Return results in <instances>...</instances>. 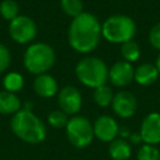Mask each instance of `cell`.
Here are the masks:
<instances>
[{"mask_svg": "<svg viewBox=\"0 0 160 160\" xmlns=\"http://www.w3.org/2000/svg\"><path fill=\"white\" fill-rule=\"evenodd\" d=\"M101 38V24L91 12L84 11L74 18L68 29L69 45L80 54H89L95 50Z\"/></svg>", "mask_w": 160, "mask_h": 160, "instance_id": "cell-1", "label": "cell"}, {"mask_svg": "<svg viewBox=\"0 0 160 160\" xmlns=\"http://www.w3.org/2000/svg\"><path fill=\"white\" fill-rule=\"evenodd\" d=\"M11 131L28 144H40L46 138L45 124L28 109H21L10 120Z\"/></svg>", "mask_w": 160, "mask_h": 160, "instance_id": "cell-2", "label": "cell"}, {"mask_svg": "<svg viewBox=\"0 0 160 160\" xmlns=\"http://www.w3.org/2000/svg\"><path fill=\"white\" fill-rule=\"evenodd\" d=\"M76 79L86 88L96 89L109 81V68L96 56H85L75 66Z\"/></svg>", "mask_w": 160, "mask_h": 160, "instance_id": "cell-3", "label": "cell"}, {"mask_svg": "<svg viewBox=\"0 0 160 160\" xmlns=\"http://www.w3.org/2000/svg\"><path fill=\"white\" fill-rule=\"evenodd\" d=\"M55 51L46 42H34L30 44L22 58L25 69L34 75H40L48 72L55 64Z\"/></svg>", "mask_w": 160, "mask_h": 160, "instance_id": "cell-4", "label": "cell"}, {"mask_svg": "<svg viewBox=\"0 0 160 160\" xmlns=\"http://www.w3.org/2000/svg\"><path fill=\"white\" fill-rule=\"evenodd\" d=\"M136 34L135 21L124 14H115L109 16L101 24L102 38L111 44H124L132 40Z\"/></svg>", "mask_w": 160, "mask_h": 160, "instance_id": "cell-5", "label": "cell"}, {"mask_svg": "<svg viewBox=\"0 0 160 160\" xmlns=\"http://www.w3.org/2000/svg\"><path fill=\"white\" fill-rule=\"evenodd\" d=\"M65 132L69 142L78 149L89 146L95 138L92 122L81 115H74L69 119L65 126Z\"/></svg>", "mask_w": 160, "mask_h": 160, "instance_id": "cell-6", "label": "cell"}, {"mask_svg": "<svg viewBox=\"0 0 160 160\" xmlns=\"http://www.w3.org/2000/svg\"><path fill=\"white\" fill-rule=\"evenodd\" d=\"M9 34L10 38L18 44H30L38 34V26L31 18L26 15H19L10 21Z\"/></svg>", "mask_w": 160, "mask_h": 160, "instance_id": "cell-7", "label": "cell"}, {"mask_svg": "<svg viewBox=\"0 0 160 160\" xmlns=\"http://www.w3.org/2000/svg\"><path fill=\"white\" fill-rule=\"evenodd\" d=\"M58 104L66 115H76L82 106V96L78 88L66 85L58 92Z\"/></svg>", "mask_w": 160, "mask_h": 160, "instance_id": "cell-8", "label": "cell"}, {"mask_svg": "<svg viewBox=\"0 0 160 160\" xmlns=\"http://www.w3.org/2000/svg\"><path fill=\"white\" fill-rule=\"evenodd\" d=\"M112 111L121 119H129L135 115L138 110V100L135 95L126 90H120L114 94L111 102Z\"/></svg>", "mask_w": 160, "mask_h": 160, "instance_id": "cell-9", "label": "cell"}, {"mask_svg": "<svg viewBox=\"0 0 160 160\" xmlns=\"http://www.w3.org/2000/svg\"><path fill=\"white\" fill-rule=\"evenodd\" d=\"M139 134L144 144H160V112L152 111L145 115V118L141 121Z\"/></svg>", "mask_w": 160, "mask_h": 160, "instance_id": "cell-10", "label": "cell"}, {"mask_svg": "<svg viewBox=\"0 0 160 160\" xmlns=\"http://www.w3.org/2000/svg\"><path fill=\"white\" fill-rule=\"evenodd\" d=\"M92 128H94V136L102 142H111L114 139H116L120 131L118 121L109 115L99 116L94 121Z\"/></svg>", "mask_w": 160, "mask_h": 160, "instance_id": "cell-11", "label": "cell"}, {"mask_svg": "<svg viewBox=\"0 0 160 160\" xmlns=\"http://www.w3.org/2000/svg\"><path fill=\"white\" fill-rule=\"evenodd\" d=\"M134 71L135 69L131 62L119 60L109 69V81L116 88H125L134 80Z\"/></svg>", "mask_w": 160, "mask_h": 160, "instance_id": "cell-12", "label": "cell"}, {"mask_svg": "<svg viewBox=\"0 0 160 160\" xmlns=\"http://www.w3.org/2000/svg\"><path fill=\"white\" fill-rule=\"evenodd\" d=\"M32 86H34V91L36 92V95H39L40 98H45V99L52 98L58 95L59 92L58 81L55 80L54 76H51L48 72L36 75Z\"/></svg>", "mask_w": 160, "mask_h": 160, "instance_id": "cell-13", "label": "cell"}, {"mask_svg": "<svg viewBox=\"0 0 160 160\" xmlns=\"http://www.w3.org/2000/svg\"><path fill=\"white\" fill-rule=\"evenodd\" d=\"M159 76L156 65L151 62H142L138 65L134 71V80L141 86H150L155 84Z\"/></svg>", "mask_w": 160, "mask_h": 160, "instance_id": "cell-14", "label": "cell"}, {"mask_svg": "<svg viewBox=\"0 0 160 160\" xmlns=\"http://www.w3.org/2000/svg\"><path fill=\"white\" fill-rule=\"evenodd\" d=\"M21 110V101L15 92L6 90L0 91V114L14 115Z\"/></svg>", "mask_w": 160, "mask_h": 160, "instance_id": "cell-15", "label": "cell"}, {"mask_svg": "<svg viewBox=\"0 0 160 160\" xmlns=\"http://www.w3.org/2000/svg\"><path fill=\"white\" fill-rule=\"evenodd\" d=\"M108 151L112 160H128L131 156V144L124 138H116L110 142Z\"/></svg>", "mask_w": 160, "mask_h": 160, "instance_id": "cell-16", "label": "cell"}, {"mask_svg": "<svg viewBox=\"0 0 160 160\" xmlns=\"http://www.w3.org/2000/svg\"><path fill=\"white\" fill-rule=\"evenodd\" d=\"M92 99L95 101V104L100 108H108L111 105L112 99H114V92L112 89L109 85H101L96 89H94V94H92Z\"/></svg>", "mask_w": 160, "mask_h": 160, "instance_id": "cell-17", "label": "cell"}, {"mask_svg": "<svg viewBox=\"0 0 160 160\" xmlns=\"http://www.w3.org/2000/svg\"><path fill=\"white\" fill-rule=\"evenodd\" d=\"M2 85H4V90L16 94L24 86V78L21 74L15 72V71L8 72L2 79Z\"/></svg>", "mask_w": 160, "mask_h": 160, "instance_id": "cell-18", "label": "cell"}, {"mask_svg": "<svg viewBox=\"0 0 160 160\" xmlns=\"http://www.w3.org/2000/svg\"><path fill=\"white\" fill-rule=\"evenodd\" d=\"M140 46L136 41L134 40H130V41H126L124 44H121L120 46V54L122 56V59L128 62H134L136 61L139 58H140Z\"/></svg>", "mask_w": 160, "mask_h": 160, "instance_id": "cell-19", "label": "cell"}, {"mask_svg": "<svg viewBox=\"0 0 160 160\" xmlns=\"http://www.w3.org/2000/svg\"><path fill=\"white\" fill-rule=\"evenodd\" d=\"M60 8L62 12L71 19L84 12L82 0H60Z\"/></svg>", "mask_w": 160, "mask_h": 160, "instance_id": "cell-20", "label": "cell"}, {"mask_svg": "<svg viewBox=\"0 0 160 160\" xmlns=\"http://www.w3.org/2000/svg\"><path fill=\"white\" fill-rule=\"evenodd\" d=\"M0 15L5 20H14L19 16V4L15 0H2L0 2Z\"/></svg>", "mask_w": 160, "mask_h": 160, "instance_id": "cell-21", "label": "cell"}, {"mask_svg": "<svg viewBox=\"0 0 160 160\" xmlns=\"http://www.w3.org/2000/svg\"><path fill=\"white\" fill-rule=\"evenodd\" d=\"M69 115H66L64 111L59 110H52L48 115V122L51 128L55 129H65L68 121H69Z\"/></svg>", "mask_w": 160, "mask_h": 160, "instance_id": "cell-22", "label": "cell"}, {"mask_svg": "<svg viewBox=\"0 0 160 160\" xmlns=\"http://www.w3.org/2000/svg\"><path fill=\"white\" fill-rule=\"evenodd\" d=\"M138 160H160V150L155 145L144 144L136 152Z\"/></svg>", "mask_w": 160, "mask_h": 160, "instance_id": "cell-23", "label": "cell"}, {"mask_svg": "<svg viewBox=\"0 0 160 160\" xmlns=\"http://www.w3.org/2000/svg\"><path fill=\"white\" fill-rule=\"evenodd\" d=\"M149 42L155 50L160 51V21L151 26L149 31Z\"/></svg>", "mask_w": 160, "mask_h": 160, "instance_id": "cell-24", "label": "cell"}, {"mask_svg": "<svg viewBox=\"0 0 160 160\" xmlns=\"http://www.w3.org/2000/svg\"><path fill=\"white\" fill-rule=\"evenodd\" d=\"M11 61V54L10 50L8 49V46H5L4 44L0 42V74L4 72Z\"/></svg>", "mask_w": 160, "mask_h": 160, "instance_id": "cell-25", "label": "cell"}, {"mask_svg": "<svg viewBox=\"0 0 160 160\" xmlns=\"http://www.w3.org/2000/svg\"><path fill=\"white\" fill-rule=\"evenodd\" d=\"M129 138H130V144H138V142L142 141V140H141V136H140V134H139V132L130 134V135H129Z\"/></svg>", "mask_w": 160, "mask_h": 160, "instance_id": "cell-26", "label": "cell"}, {"mask_svg": "<svg viewBox=\"0 0 160 160\" xmlns=\"http://www.w3.org/2000/svg\"><path fill=\"white\" fill-rule=\"evenodd\" d=\"M155 65H156V69H158V71H159V75H160V54H159V55H158V58H156Z\"/></svg>", "mask_w": 160, "mask_h": 160, "instance_id": "cell-27", "label": "cell"}]
</instances>
